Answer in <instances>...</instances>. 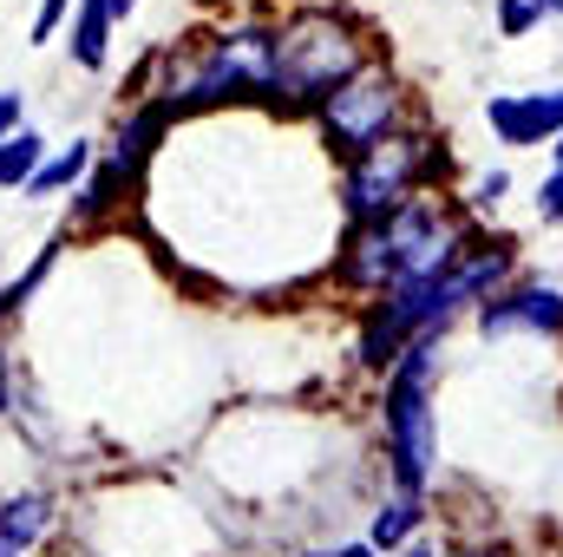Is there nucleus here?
Returning a JSON list of instances; mask_svg holds the SVG:
<instances>
[{"label": "nucleus", "mask_w": 563, "mask_h": 557, "mask_svg": "<svg viewBox=\"0 0 563 557\" xmlns=\"http://www.w3.org/2000/svg\"><path fill=\"white\" fill-rule=\"evenodd\" d=\"M288 7H301V0H288Z\"/></svg>", "instance_id": "nucleus-32"}, {"label": "nucleus", "mask_w": 563, "mask_h": 557, "mask_svg": "<svg viewBox=\"0 0 563 557\" xmlns=\"http://www.w3.org/2000/svg\"><path fill=\"white\" fill-rule=\"evenodd\" d=\"M269 59H276V13L236 7L210 33L151 53L144 99H164L177 119L223 112V106H269Z\"/></svg>", "instance_id": "nucleus-2"}, {"label": "nucleus", "mask_w": 563, "mask_h": 557, "mask_svg": "<svg viewBox=\"0 0 563 557\" xmlns=\"http://www.w3.org/2000/svg\"><path fill=\"white\" fill-rule=\"evenodd\" d=\"M439 368H445V335H420L380 381L387 485L400 492H432L439 479Z\"/></svg>", "instance_id": "nucleus-4"}, {"label": "nucleus", "mask_w": 563, "mask_h": 557, "mask_svg": "<svg viewBox=\"0 0 563 557\" xmlns=\"http://www.w3.org/2000/svg\"><path fill=\"white\" fill-rule=\"evenodd\" d=\"M66 237H73V230L59 223V237H46V243H40V256H33V263H26L20 276L7 282V288H0V308H7V321H13V315H20V308L33 302V295H40V282L53 276V263H59V250H66Z\"/></svg>", "instance_id": "nucleus-16"}, {"label": "nucleus", "mask_w": 563, "mask_h": 557, "mask_svg": "<svg viewBox=\"0 0 563 557\" xmlns=\"http://www.w3.org/2000/svg\"><path fill=\"white\" fill-rule=\"evenodd\" d=\"M46 151H53V144L40 139L33 125H26V132H13V139L0 144V190H26V184H33V171L46 164Z\"/></svg>", "instance_id": "nucleus-17"}, {"label": "nucleus", "mask_w": 563, "mask_h": 557, "mask_svg": "<svg viewBox=\"0 0 563 557\" xmlns=\"http://www.w3.org/2000/svg\"><path fill=\"white\" fill-rule=\"evenodd\" d=\"M505 197H511V171H505V164H485V171L459 190V210H465L472 223H485V217L505 210Z\"/></svg>", "instance_id": "nucleus-18"}, {"label": "nucleus", "mask_w": 563, "mask_h": 557, "mask_svg": "<svg viewBox=\"0 0 563 557\" xmlns=\"http://www.w3.org/2000/svg\"><path fill=\"white\" fill-rule=\"evenodd\" d=\"M485 132L505 151H551V139L563 132V86L485 92Z\"/></svg>", "instance_id": "nucleus-9"}, {"label": "nucleus", "mask_w": 563, "mask_h": 557, "mask_svg": "<svg viewBox=\"0 0 563 557\" xmlns=\"http://www.w3.org/2000/svg\"><path fill=\"white\" fill-rule=\"evenodd\" d=\"M13 132H26V92H20V86L0 92V144L13 139Z\"/></svg>", "instance_id": "nucleus-22"}, {"label": "nucleus", "mask_w": 563, "mask_h": 557, "mask_svg": "<svg viewBox=\"0 0 563 557\" xmlns=\"http://www.w3.org/2000/svg\"><path fill=\"white\" fill-rule=\"evenodd\" d=\"M361 66H374V33L347 7H321V0L288 7V13H276L269 112H314Z\"/></svg>", "instance_id": "nucleus-3"}, {"label": "nucleus", "mask_w": 563, "mask_h": 557, "mask_svg": "<svg viewBox=\"0 0 563 557\" xmlns=\"http://www.w3.org/2000/svg\"><path fill=\"white\" fill-rule=\"evenodd\" d=\"M106 7H112V20H119V26H125V20H132V13H139L144 0H106Z\"/></svg>", "instance_id": "nucleus-26"}, {"label": "nucleus", "mask_w": 563, "mask_h": 557, "mask_svg": "<svg viewBox=\"0 0 563 557\" xmlns=\"http://www.w3.org/2000/svg\"><path fill=\"white\" fill-rule=\"evenodd\" d=\"M492 20H498V40H531L544 26V13L531 0H492Z\"/></svg>", "instance_id": "nucleus-19"}, {"label": "nucleus", "mask_w": 563, "mask_h": 557, "mask_svg": "<svg viewBox=\"0 0 563 557\" xmlns=\"http://www.w3.org/2000/svg\"><path fill=\"white\" fill-rule=\"evenodd\" d=\"M132 190H139V177H125V171L99 151V164L86 171V184H79L73 204H66V230H99V223H112Z\"/></svg>", "instance_id": "nucleus-12"}, {"label": "nucleus", "mask_w": 563, "mask_h": 557, "mask_svg": "<svg viewBox=\"0 0 563 557\" xmlns=\"http://www.w3.org/2000/svg\"><path fill=\"white\" fill-rule=\"evenodd\" d=\"M452 557H511V551H505V545H485V538H478V545H452Z\"/></svg>", "instance_id": "nucleus-25"}, {"label": "nucleus", "mask_w": 563, "mask_h": 557, "mask_svg": "<svg viewBox=\"0 0 563 557\" xmlns=\"http://www.w3.org/2000/svg\"><path fill=\"white\" fill-rule=\"evenodd\" d=\"M73 7H79V0H40V13H33V46L59 40V33H66V20H73Z\"/></svg>", "instance_id": "nucleus-21"}, {"label": "nucleus", "mask_w": 563, "mask_h": 557, "mask_svg": "<svg viewBox=\"0 0 563 557\" xmlns=\"http://www.w3.org/2000/svg\"><path fill=\"white\" fill-rule=\"evenodd\" d=\"M288 557H341V545H308V551H288Z\"/></svg>", "instance_id": "nucleus-27"}, {"label": "nucleus", "mask_w": 563, "mask_h": 557, "mask_svg": "<svg viewBox=\"0 0 563 557\" xmlns=\"http://www.w3.org/2000/svg\"><path fill=\"white\" fill-rule=\"evenodd\" d=\"M0 335H7V308H0Z\"/></svg>", "instance_id": "nucleus-31"}, {"label": "nucleus", "mask_w": 563, "mask_h": 557, "mask_svg": "<svg viewBox=\"0 0 563 557\" xmlns=\"http://www.w3.org/2000/svg\"><path fill=\"white\" fill-rule=\"evenodd\" d=\"M426 525H432V499H426V492H400V485H387L380 505L367 512V551L374 557L407 551L413 538H426Z\"/></svg>", "instance_id": "nucleus-11"}, {"label": "nucleus", "mask_w": 563, "mask_h": 557, "mask_svg": "<svg viewBox=\"0 0 563 557\" xmlns=\"http://www.w3.org/2000/svg\"><path fill=\"white\" fill-rule=\"evenodd\" d=\"M551 164H558V171H563V132H558V139H551Z\"/></svg>", "instance_id": "nucleus-30"}, {"label": "nucleus", "mask_w": 563, "mask_h": 557, "mask_svg": "<svg viewBox=\"0 0 563 557\" xmlns=\"http://www.w3.org/2000/svg\"><path fill=\"white\" fill-rule=\"evenodd\" d=\"M112 40H119V20L106 0H79L73 20H66V59L79 73H106L112 66Z\"/></svg>", "instance_id": "nucleus-14"}, {"label": "nucleus", "mask_w": 563, "mask_h": 557, "mask_svg": "<svg viewBox=\"0 0 563 557\" xmlns=\"http://www.w3.org/2000/svg\"><path fill=\"white\" fill-rule=\"evenodd\" d=\"M472 328L485 341H563V282H544V276L505 282L472 315Z\"/></svg>", "instance_id": "nucleus-8"}, {"label": "nucleus", "mask_w": 563, "mask_h": 557, "mask_svg": "<svg viewBox=\"0 0 563 557\" xmlns=\"http://www.w3.org/2000/svg\"><path fill=\"white\" fill-rule=\"evenodd\" d=\"M531 210H538V223L563 230V171H558V164L538 177V197H531Z\"/></svg>", "instance_id": "nucleus-20"}, {"label": "nucleus", "mask_w": 563, "mask_h": 557, "mask_svg": "<svg viewBox=\"0 0 563 557\" xmlns=\"http://www.w3.org/2000/svg\"><path fill=\"white\" fill-rule=\"evenodd\" d=\"M99 164V144L92 139H73V144H53L46 151V164L33 171V184L20 190V197H73L79 184H86V171Z\"/></svg>", "instance_id": "nucleus-15"}, {"label": "nucleus", "mask_w": 563, "mask_h": 557, "mask_svg": "<svg viewBox=\"0 0 563 557\" xmlns=\"http://www.w3.org/2000/svg\"><path fill=\"white\" fill-rule=\"evenodd\" d=\"M394 557H452V545H439V538H413L407 551H394Z\"/></svg>", "instance_id": "nucleus-24"}, {"label": "nucleus", "mask_w": 563, "mask_h": 557, "mask_svg": "<svg viewBox=\"0 0 563 557\" xmlns=\"http://www.w3.org/2000/svg\"><path fill=\"white\" fill-rule=\"evenodd\" d=\"M439 177H445V139H439L432 125H407L400 139L374 144L367 157L341 164V177H334V210H341L347 230H354V223H380V217H394L400 204L439 190Z\"/></svg>", "instance_id": "nucleus-6"}, {"label": "nucleus", "mask_w": 563, "mask_h": 557, "mask_svg": "<svg viewBox=\"0 0 563 557\" xmlns=\"http://www.w3.org/2000/svg\"><path fill=\"white\" fill-rule=\"evenodd\" d=\"M478 243H485V223H472L459 210V197L426 190L413 204H400L394 217L354 223L341 237V250H334V288L367 308V302H380L400 282H426V276H439V270H452Z\"/></svg>", "instance_id": "nucleus-1"}, {"label": "nucleus", "mask_w": 563, "mask_h": 557, "mask_svg": "<svg viewBox=\"0 0 563 557\" xmlns=\"http://www.w3.org/2000/svg\"><path fill=\"white\" fill-rule=\"evenodd\" d=\"M505 282H518V243L511 237H485L478 250H465L452 270H439V276L426 282H400V288H387L380 302H367L400 341H420V335H452L459 321H472Z\"/></svg>", "instance_id": "nucleus-5"}, {"label": "nucleus", "mask_w": 563, "mask_h": 557, "mask_svg": "<svg viewBox=\"0 0 563 557\" xmlns=\"http://www.w3.org/2000/svg\"><path fill=\"white\" fill-rule=\"evenodd\" d=\"M177 125H184V119H177L164 99H132V106L119 112V132H112V144H106V157H112L125 177H139V184H144L151 157L164 151V139H170Z\"/></svg>", "instance_id": "nucleus-10"}, {"label": "nucleus", "mask_w": 563, "mask_h": 557, "mask_svg": "<svg viewBox=\"0 0 563 557\" xmlns=\"http://www.w3.org/2000/svg\"><path fill=\"white\" fill-rule=\"evenodd\" d=\"M308 119H314V139L328 144V157L354 164V157H367L374 144H387V139H400L407 125H420V106H413V86H407L387 59H374V66H361L347 86H334Z\"/></svg>", "instance_id": "nucleus-7"}, {"label": "nucleus", "mask_w": 563, "mask_h": 557, "mask_svg": "<svg viewBox=\"0 0 563 557\" xmlns=\"http://www.w3.org/2000/svg\"><path fill=\"white\" fill-rule=\"evenodd\" d=\"M341 557H374V551H367V538H354V545H341Z\"/></svg>", "instance_id": "nucleus-29"}, {"label": "nucleus", "mask_w": 563, "mask_h": 557, "mask_svg": "<svg viewBox=\"0 0 563 557\" xmlns=\"http://www.w3.org/2000/svg\"><path fill=\"white\" fill-rule=\"evenodd\" d=\"M53 518H59L53 492H40V485L7 492V499H0V557H33L40 545H46Z\"/></svg>", "instance_id": "nucleus-13"}, {"label": "nucleus", "mask_w": 563, "mask_h": 557, "mask_svg": "<svg viewBox=\"0 0 563 557\" xmlns=\"http://www.w3.org/2000/svg\"><path fill=\"white\" fill-rule=\"evenodd\" d=\"M531 7H538L544 20H563V0H531Z\"/></svg>", "instance_id": "nucleus-28"}, {"label": "nucleus", "mask_w": 563, "mask_h": 557, "mask_svg": "<svg viewBox=\"0 0 563 557\" xmlns=\"http://www.w3.org/2000/svg\"><path fill=\"white\" fill-rule=\"evenodd\" d=\"M13 414V354H7V335H0V419Z\"/></svg>", "instance_id": "nucleus-23"}]
</instances>
